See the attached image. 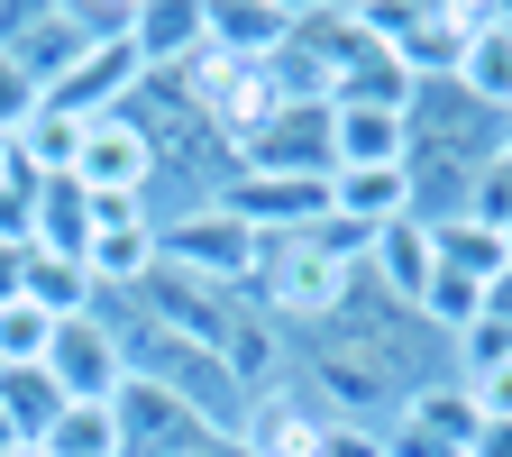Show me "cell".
<instances>
[{"label": "cell", "instance_id": "25", "mask_svg": "<svg viewBox=\"0 0 512 457\" xmlns=\"http://www.w3.org/2000/svg\"><path fill=\"white\" fill-rule=\"evenodd\" d=\"M46 348H55V320L19 293L10 311H0V366H46Z\"/></svg>", "mask_w": 512, "mask_h": 457}, {"label": "cell", "instance_id": "1", "mask_svg": "<svg viewBox=\"0 0 512 457\" xmlns=\"http://www.w3.org/2000/svg\"><path fill=\"white\" fill-rule=\"evenodd\" d=\"M156 266L211 284V293H256V266H266V238L247 220H229L220 202H192L174 220H156Z\"/></svg>", "mask_w": 512, "mask_h": 457}, {"label": "cell", "instance_id": "21", "mask_svg": "<svg viewBox=\"0 0 512 457\" xmlns=\"http://www.w3.org/2000/svg\"><path fill=\"white\" fill-rule=\"evenodd\" d=\"M430 247H439V266H448V275H476V284H494V275L512 266L503 229H485V220H439Z\"/></svg>", "mask_w": 512, "mask_h": 457}, {"label": "cell", "instance_id": "18", "mask_svg": "<svg viewBox=\"0 0 512 457\" xmlns=\"http://www.w3.org/2000/svg\"><path fill=\"white\" fill-rule=\"evenodd\" d=\"M458 92L476 101V110H494V119H512V28H503V10L467 37V64H458Z\"/></svg>", "mask_w": 512, "mask_h": 457}, {"label": "cell", "instance_id": "28", "mask_svg": "<svg viewBox=\"0 0 512 457\" xmlns=\"http://www.w3.org/2000/svg\"><path fill=\"white\" fill-rule=\"evenodd\" d=\"M320 457H384V430H366V421H330Z\"/></svg>", "mask_w": 512, "mask_h": 457}, {"label": "cell", "instance_id": "24", "mask_svg": "<svg viewBox=\"0 0 512 457\" xmlns=\"http://www.w3.org/2000/svg\"><path fill=\"white\" fill-rule=\"evenodd\" d=\"M421 320H430V330L439 339H458V330H476V320H485V284L476 275H430V293H421Z\"/></svg>", "mask_w": 512, "mask_h": 457}, {"label": "cell", "instance_id": "23", "mask_svg": "<svg viewBox=\"0 0 512 457\" xmlns=\"http://www.w3.org/2000/svg\"><path fill=\"white\" fill-rule=\"evenodd\" d=\"M74 147H83V119H64V110H37L19 138H10V156L28 174H74Z\"/></svg>", "mask_w": 512, "mask_h": 457}, {"label": "cell", "instance_id": "15", "mask_svg": "<svg viewBox=\"0 0 512 457\" xmlns=\"http://www.w3.org/2000/svg\"><path fill=\"white\" fill-rule=\"evenodd\" d=\"M330 174H375V165H412V110H339Z\"/></svg>", "mask_w": 512, "mask_h": 457}, {"label": "cell", "instance_id": "17", "mask_svg": "<svg viewBox=\"0 0 512 457\" xmlns=\"http://www.w3.org/2000/svg\"><path fill=\"white\" fill-rule=\"evenodd\" d=\"M28 247L83 266V247H92V202H83L74 174H46V183H37V229H28Z\"/></svg>", "mask_w": 512, "mask_h": 457}, {"label": "cell", "instance_id": "30", "mask_svg": "<svg viewBox=\"0 0 512 457\" xmlns=\"http://www.w3.org/2000/svg\"><path fill=\"white\" fill-rule=\"evenodd\" d=\"M485 320H503V330H512V266H503V275L485 284Z\"/></svg>", "mask_w": 512, "mask_h": 457}, {"label": "cell", "instance_id": "12", "mask_svg": "<svg viewBox=\"0 0 512 457\" xmlns=\"http://www.w3.org/2000/svg\"><path fill=\"white\" fill-rule=\"evenodd\" d=\"M128 46H138L147 74H183V64L211 46V10H202V0H138V28H128Z\"/></svg>", "mask_w": 512, "mask_h": 457}, {"label": "cell", "instance_id": "2", "mask_svg": "<svg viewBox=\"0 0 512 457\" xmlns=\"http://www.w3.org/2000/svg\"><path fill=\"white\" fill-rule=\"evenodd\" d=\"M211 202L229 220H247L256 238H311L330 220V174H229V183H211Z\"/></svg>", "mask_w": 512, "mask_h": 457}, {"label": "cell", "instance_id": "29", "mask_svg": "<svg viewBox=\"0 0 512 457\" xmlns=\"http://www.w3.org/2000/svg\"><path fill=\"white\" fill-rule=\"evenodd\" d=\"M28 293V247H10V238H0V311H10Z\"/></svg>", "mask_w": 512, "mask_h": 457}, {"label": "cell", "instance_id": "20", "mask_svg": "<svg viewBox=\"0 0 512 457\" xmlns=\"http://www.w3.org/2000/svg\"><path fill=\"white\" fill-rule=\"evenodd\" d=\"M46 457H128V439H119V412L110 403H64L55 412V430L37 439Z\"/></svg>", "mask_w": 512, "mask_h": 457}, {"label": "cell", "instance_id": "10", "mask_svg": "<svg viewBox=\"0 0 512 457\" xmlns=\"http://www.w3.org/2000/svg\"><path fill=\"white\" fill-rule=\"evenodd\" d=\"M119 439H128V457H192V448H211V430L192 421L165 384H147V375H128L119 384Z\"/></svg>", "mask_w": 512, "mask_h": 457}, {"label": "cell", "instance_id": "34", "mask_svg": "<svg viewBox=\"0 0 512 457\" xmlns=\"http://www.w3.org/2000/svg\"><path fill=\"white\" fill-rule=\"evenodd\" d=\"M503 247H512V229H503Z\"/></svg>", "mask_w": 512, "mask_h": 457}, {"label": "cell", "instance_id": "27", "mask_svg": "<svg viewBox=\"0 0 512 457\" xmlns=\"http://www.w3.org/2000/svg\"><path fill=\"white\" fill-rule=\"evenodd\" d=\"M458 384H467L476 421H512V357H503V366H476V375H458Z\"/></svg>", "mask_w": 512, "mask_h": 457}, {"label": "cell", "instance_id": "6", "mask_svg": "<svg viewBox=\"0 0 512 457\" xmlns=\"http://www.w3.org/2000/svg\"><path fill=\"white\" fill-rule=\"evenodd\" d=\"M74 183L92 192V202H147V183H156V147L138 138V119H128V110H110V119H83Z\"/></svg>", "mask_w": 512, "mask_h": 457}, {"label": "cell", "instance_id": "26", "mask_svg": "<svg viewBox=\"0 0 512 457\" xmlns=\"http://www.w3.org/2000/svg\"><path fill=\"white\" fill-rule=\"evenodd\" d=\"M37 110H46V92L28 83V64H19V55H0V138H19Z\"/></svg>", "mask_w": 512, "mask_h": 457}, {"label": "cell", "instance_id": "33", "mask_svg": "<svg viewBox=\"0 0 512 457\" xmlns=\"http://www.w3.org/2000/svg\"><path fill=\"white\" fill-rule=\"evenodd\" d=\"M0 457H46V448H28V439H19V448H0Z\"/></svg>", "mask_w": 512, "mask_h": 457}, {"label": "cell", "instance_id": "32", "mask_svg": "<svg viewBox=\"0 0 512 457\" xmlns=\"http://www.w3.org/2000/svg\"><path fill=\"white\" fill-rule=\"evenodd\" d=\"M192 457H238V448H229V439H211V448H192Z\"/></svg>", "mask_w": 512, "mask_h": 457}, {"label": "cell", "instance_id": "22", "mask_svg": "<svg viewBox=\"0 0 512 457\" xmlns=\"http://www.w3.org/2000/svg\"><path fill=\"white\" fill-rule=\"evenodd\" d=\"M28 302H37L46 320H83V311H101V284H92L83 266H64V256H37V247H28Z\"/></svg>", "mask_w": 512, "mask_h": 457}, {"label": "cell", "instance_id": "7", "mask_svg": "<svg viewBox=\"0 0 512 457\" xmlns=\"http://www.w3.org/2000/svg\"><path fill=\"white\" fill-rule=\"evenodd\" d=\"M503 147V119L476 110L458 83H421L412 92V156H448V165H485Z\"/></svg>", "mask_w": 512, "mask_h": 457}, {"label": "cell", "instance_id": "14", "mask_svg": "<svg viewBox=\"0 0 512 457\" xmlns=\"http://www.w3.org/2000/svg\"><path fill=\"white\" fill-rule=\"evenodd\" d=\"M330 220H348V229H394V220H412V165H375V174H330Z\"/></svg>", "mask_w": 512, "mask_h": 457}, {"label": "cell", "instance_id": "16", "mask_svg": "<svg viewBox=\"0 0 512 457\" xmlns=\"http://www.w3.org/2000/svg\"><path fill=\"white\" fill-rule=\"evenodd\" d=\"M83 275L101 284V302H110V293H138V284L156 275V220L92 229V247H83Z\"/></svg>", "mask_w": 512, "mask_h": 457}, {"label": "cell", "instance_id": "19", "mask_svg": "<svg viewBox=\"0 0 512 457\" xmlns=\"http://www.w3.org/2000/svg\"><path fill=\"white\" fill-rule=\"evenodd\" d=\"M55 412H64V394H55V375L46 366H0V430L10 439H46L55 430Z\"/></svg>", "mask_w": 512, "mask_h": 457}, {"label": "cell", "instance_id": "3", "mask_svg": "<svg viewBox=\"0 0 512 457\" xmlns=\"http://www.w3.org/2000/svg\"><path fill=\"white\" fill-rule=\"evenodd\" d=\"M476 403H467V384L458 375H430L403 394V412L384 421V457H467L476 448Z\"/></svg>", "mask_w": 512, "mask_h": 457}, {"label": "cell", "instance_id": "31", "mask_svg": "<svg viewBox=\"0 0 512 457\" xmlns=\"http://www.w3.org/2000/svg\"><path fill=\"white\" fill-rule=\"evenodd\" d=\"M467 457H512V421H485V430H476V448H467Z\"/></svg>", "mask_w": 512, "mask_h": 457}, {"label": "cell", "instance_id": "9", "mask_svg": "<svg viewBox=\"0 0 512 457\" xmlns=\"http://www.w3.org/2000/svg\"><path fill=\"white\" fill-rule=\"evenodd\" d=\"M220 366H229L238 394H266V384L293 375V330L256 293H229V311H220Z\"/></svg>", "mask_w": 512, "mask_h": 457}, {"label": "cell", "instance_id": "11", "mask_svg": "<svg viewBox=\"0 0 512 457\" xmlns=\"http://www.w3.org/2000/svg\"><path fill=\"white\" fill-rule=\"evenodd\" d=\"M430 275H439V247H430V229H421V220H394V229H375V238H366V284H375L384 302L421 311Z\"/></svg>", "mask_w": 512, "mask_h": 457}, {"label": "cell", "instance_id": "4", "mask_svg": "<svg viewBox=\"0 0 512 457\" xmlns=\"http://www.w3.org/2000/svg\"><path fill=\"white\" fill-rule=\"evenodd\" d=\"M320 439H330V412L302 394V375L247 394V412H238V430H229L238 457H320Z\"/></svg>", "mask_w": 512, "mask_h": 457}, {"label": "cell", "instance_id": "5", "mask_svg": "<svg viewBox=\"0 0 512 457\" xmlns=\"http://www.w3.org/2000/svg\"><path fill=\"white\" fill-rule=\"evenodd\" d=\"M46 375H55V394H64V403H119V384H128V348H119V330H110L101 311L55 320Z\"/></svg>", "mask_w": 512, "mask_h": 457}, {"label": "cell", "instance_id": "13", "mask_svg": "<svg viewBox=\"0 0 512 457\" xmlns=\"http://www.w3.org/2000/svg\"><path fill=\"white\" fill-rule=\"evenodd\" d=\"M293 46V10H275V0H220L211 10V55H229V64H266Z\"/></svg>", "mask_w": 512, "mask_h": 457}, {"label": "cell", "instance_id": "8", "mask_svg": "<svg viewBox=\"0 0 512 457\" xmlns=\"http://www.w3.org/2000/svg\"><path fill=\"white\" fill-rule=\"evenodd\" d=\"M330 138H339V110H330V101H284V110L247 138L238 174H330V165H339Z\"/></svg>", "mask_w": 512, "mask_h": 457}]
</instances>
